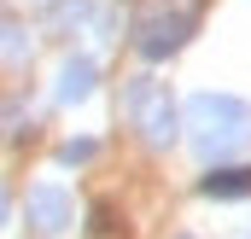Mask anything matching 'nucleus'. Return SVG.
<instances>
[{"label":"nucleus","mask_w":251,"mask_h":239,"mask_svg":"<svg viewBox=\"0 0 251 239\" xmlns=\"http://www.w3.org/2000/svg\"><path fill=\"white\" fill-rule=\"evenodd\" d=\"M187 117H193V146L204 158L210 152H234L246 140V128H251V111L240 99H228V94H199L187 105Z\"/></svg>","instance_id":"f257e3e1"},{"label":"nucleus","mask_w":251,"mask_h":239,"mask_svg":"<svg viewBox=\"0 0 251 239\" xmlns=\"http://www.w3.org/2000/svg\"><path fill=\"white\" fill-rule=\"evenodd\" d=\"M128 117L134 128L146 134V146H170L176 140V105H170V88H158L152 76H140V82H128Z\"/></svg>","instance_id":"f03ea898"},{"label":"nucleus","mask_w":251,"mask_h":239,"mask_svg":"<svg viewBox=\"0 0 251 239\" xmlns=\"http://www.w3.org/2000/svg\"><path fill=\"white\" fill-rule=\"evenodd\" d=\"M187 41V18L181 12H146L140 24H134V47L146 53V59H164V53H176Z\"/></svg>","instance_id":"7ed1b4c3"},{"label":"nucleus","mask_w":251,"mask_h":239,"mask_svg":"<svg viewBox=\"0 0 251 239\" xmlns=\"http://www.w3.org/2000/svg\"><path fill=\"white\" fill-rule=\"evenodd\" d=\"M29 222H35L41 234H64V222H70V198H64L59 187H35V192H29Z\"/></svg>","instance_id":"20e7f679"},{"label":"nucleus","mask_w":251,"mask_h":239,"mask_svg":"<svg viewBox=\"0 0 251 239\" xmlns=\"http://www.w3.org/2000/svg\"><path fill=\"white\" fill-rule=\"evenodd\" d=\"M204 192L210 198H246L251 192V169H216V175H204Z\"/></svg>","instance_id":"39448f33"},{"label":"nucleus","mask_w":251,"mask_h":239,"mask_svg":"<svg viewBox=\"0 0 251 239\" xmlns=\"http://www.w3.org/2000/svg\"><path fill=\"white\" fill-rule=\"evenodd\" d=\"M88 94H94V64L70 59L64 64V82H59V99H88Z\"/></svg>","instance_id":"423d86ee"},{"label":"nucleus","mask_w":251,"mask_h":239,"mask_svg":"<svg viewBox=\"0 0 251 239\" xmlns=\"http://www.w3.org/2000/svg\"><path fill=\"white\" fill-rule=\"evenodd\" d=\"M59 158H64V164H82V158H94V140H70Z\"/></svg>","instance_id":"0eeeda50"},{"label":"nucleus","mask_w":251,"mask_h":239,"mask_svg":"<svg viewBox=\"0 0 251 239\" xmlns=\"http://www.w3.org/2000/svg\"><path fill=\"white\" fill-rule=\"evenodd\" d=\"M0 222H6V198H0Z\"/></svg>","instance_id":"6e6552de"}]
</instances>
